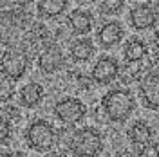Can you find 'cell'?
I'll list each match as a JSON object with an SVG mask.
<instances>
[{"instance_id":"1","label":"cell","mask_w":159,"mask_h":157,"mask_svg":"<svg viewBox=\"0 0 159 157\" xmlns=\"http://www.w3.org/2000/svg\"><path fill=\"white\" fill-rule=\"evenodd\" d=\"M101 110L112 123H125L136 110V98L129 88H112L101 98Z\"/></svg>"},{"instance_id":"2","label":"cell","mask_w":159,"mask_h":157,"mask_svg":"<svg viewBox=\"0 0 159 157\" xmlns=\"http://www.w3.org/2000/svg\"><path fill=\"white\" fill-rule=\"evenodd\" d=\"M103 148V136L94 127H81L74 130L67 141V150L74 157H99Z\"/></svg>"},{"instance_id":"3","label":"cell","mask_w":159,"mask_h":157,"mask_svg":"<svg viewBox=\"0 0 159 157\" xmlns=\"http://www.w3.org/2000/svg\"><path fill=\"white\" fill-rule=\"evenodd\" d=\"M25 143L34 152H49L56 145V130L45 119H33L25 128Z\"/></svg>"},{"instance_id":"4","label":"cell","mask_w":159,"mask_h":157,"mask_svg":"<svg viewBox=\"0 0 159 157\" xmlns=\"http://www.w3.org/2000/svg\"><path fill=\"white\" fill-rule=\"evenodd\" d=\"M54 116L65 125H74L83 121L87 116V107L78 98H61L54 105Z\"/></svg>"},{"instance_id":"5","label":"cell","mask_w":159,"mask_h":157,"mask_svg":"<svg viewBox=\"0 0 159 157\" xmlns=\"http://www.w3.org/2000/svg\"><path fill=\"white\" fill-rule=\"evenodd\" d=\"M119 76V61L112 56H99L90 70V78L98 85H109Z\"/></svg>"},{"instance_id":"6","label":"cell","mask_w":159,"mask_h":157,"mask_svg":"<svg viewBox=\"0 0 159 157\" xmlns=\"http://www.w3.org/2000/svg\"><path fill=\"white\" fill-rule=\"evenodd\" d=\"M29 69V58L22 51H11L2 56V76L11 79H20Z\"/></svg>"},{"instance_id":"7","label":"cell","mask_w":159,"mask_h":157,"mask_svg":"<svg viewBox=\"0 0 159 157\" xmlns=\"http://www.w3.org/2000/svg\"><path fill=\"white\" fill-rule=\"evenodd\" d=\"M139 98L143 107L159 110V72H150L139 81Z\"/></svg>"},{"instance_id":"8","label":"cell","mask_w":159,"mask_h":157,"mask_svg":"<svg viewBox=\"0 0 159 157\" xmlns=\"http://www.w3.org/2000/svg\"><path fill=\"white\" fill-rule=\"evenodd\" d=\"M129 22L136 31H147L156 25L157 13L150 4H136L129 11Z\"/></svg>"},{"instance_id":"9","label":"cell","mask_w":159,"mask_h":157,"mask_svg":"<svg viewBox=\"0 0 159 157\" xmlns=\"http://www.w3.org/2000/svg\"><path fill=\"white\" fill-rule=\"evenodd\" d=\"M65 63V56H63V51L60 49L58 45L51 43L47 47H43V51L40 52L38 56V69L43 72V74H54L58 72Z\"/></svg>"},{"instance_id":"10","label":"cell","mask_w":159,"mask_h":157,"mask_svg":"<svg viewBox=\"0 0 159 157\" xmlns=\"http://www.w3.org/2000/svg\"><path fill=\"white\" fill-rule=\"evenodd\" d=\"M123 36H125L123 25L119 22H116V20H109L98 29L96 40H98V43L103 49H112V47L121 43Z\"/></svg>"},{"instance_id":"11","label":"cell","mask_w":159,"mask_h":157,"mask_svg":"<svg viewBox=\"0 0 159 157\" xmlns=\"http://www.w3.org/2000/svg\"><path fill=\"white\" fill-rule=\"evenodd\" d=\"M67 24H69L70 31L74 34L85 36L94 27V18H92L90 11L87 9H72L69 13V16H67Z\"/></svg>"},{"instance_id":"12","label":"cell","mask_w":159,"mask_h":157,"mask_svg":"<svg viewBox=\"0 0 159 157\" xmlns=\"http://www.w3.org/2000/svg\"><path fill=\"white\" fill-rule=\"evenodd\" d=\"M43 98H45L43 87L36 81H29L18 90V101L24 108H36L43 101Z\"/></svg>"},{"instance_id":"13","label":"cell","mask_w":159,"mask_h":157,"mask_svg":"<svg viewBox=\"0 0 159 157\" xmlns=\"http://www.w3.org/2000/svg\"><path fill=\"white\" fill-rule=\"evenodd\" d=\"M127 137L129 141L134 145V146H145V145H148L152 143V137H154V130L150 127L147 121H143V119H139L136 123H132L127 130Z\"/></svg>"},{"instance_id":"14","label":"cell","mask_w":159,"mask_h":157,"mask_svg":"<svg viewBox=\"0 0 159 157\" xmlns=\"http://www.w3.org/2000/svg\"><path fill=\"white\" fill-rule=\"evenodd\" d=\"M94 54V43L90 38H78L70 43L69 56L74 63H85Z\"/></svg>"},{"instance_id":"15","label":"cell","mask_w":159,"mask_h":157,"mask_svg":"<svg viewBox=\"0 0 159 157\" xmlns=\"http://www.w3.org/2000/svg\"><path fill=\"white\" fill-rule=\"evenodd\" d=\"M70 0H38L36 9L42 18H58L69 9Z\"/></svg>"},{"instance_id":"16","label":"cell","mask_w":159,"mask_h":157,"mask_svg":"<svg viewBox=\"0 0 159 157\" xmlns=\"http://www.w3.org/2000/svg\"><path fill=\"white\" fill-rule=\"evenodd\" d=\"M147 43L143 42L141 38L138 36H132L125 42V47H123V58L125 61H129V63H138L141 60L147 56Z\"/></svg>"},{"instance_id":"17","label":"cell","mask_w":159,"mask_h":157,"mask_svg":"<svg viewBox=\"0 0 159 157\" xmlns=\"http://www.w3.org/2000/svg\"><path fill=\"white\" fill-rule=\"evenodd\" d=\"M125 7V0H101L99 2V13L105 16H116Z\"/></svg>"},{"instance_id":"18","label":"cell","mask_w":159,"mask_h":157,"mask_svg":"<svg viewBox=\"0 0 159 157\" xmlns=\"http://www.w3.org/2000/svg\"><path fill=\"white\" fill-rule=\"evenodd\" d=\"M13 83H15V79L7 78V76H2V101H7V99H11L13 92H15Z\"/></svg>"},{"instance_id":"19","label":"cell","mask_w":159,"mask_h":157,"mask_svg":"<svg viewBox=\"0 0 159 157\" xmlns=\"http://www.w3.org/2000/svg\"><path fill=\"white\" fill-rule=\"evenodd\" d=\"M138 157H159V145L148 143V145L141 146L138 152Z\"/></svg>"},{"instance_id":"20","label":"cell","mask_w":159,"mask_h":157,"mask_svg":"<svg viewBox=\"0 0 159 157\" xmlns=\"http://www.w3.org/2000/svg\"><path fill=\"white\" fill-rule=\"evenodd\" d=\"M11 137V132H9V123L2 119V145H7Z\"/></svg>"},{"instance_id":"21","label":"cell","mask_w":159,"mask_h":157,"mask_svg":"<svg viewBox=\"0 0 159 157\" xmlns=\"http://www.w3.org/2000/svg\"><path fill=\"white\" fill-rule=\"evenodd\" d=\"M43 157H65V155L60 154V152H51V154H47V155H43Z\"/></svg>"},{"instance_id":"22","label":"cell","mask_w":159,"mask_h":157,"mask_svg":"<svg viewBox=\"0 0 159 157\" xmlns=\"http://www.w3.org/2000/svg\"><path fill=\"white\" fill-rule=\"evenodd\" d=\"M78 4H90V2H94V0H76Z\"/></svg>"},{"instance_id":"23","label":"cell","mask_w":159,"mask_h":157,"mask_svg":"<svg viewBox=\"0 0 159 157\" xmlns=\"http://www.w3.org/2000/svg\"><path fill=\"white\" fill-rule=\"evenodd\" d=\"M7 157H25V155H22V154H9Z\"/></svg>"}]
</instances>
